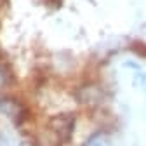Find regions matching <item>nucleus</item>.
Wrapping results in <instances>:
<instances>
[{"label":"nucleus","instance_id":"nucleus-1","mask_svg":"<svg viewBox=\"0 0 146 146\" xmlns=\"http://www.w3.org/2000/svg\"><path fill=\"white\" fill-rule=\"evenodd\" d=\"M0 110H2L9 118H12L16 123L21 122L26 117V108L23 106V103L17 101V99H12V98H2L0 99Z\"/></svg>","mask_w":146,"mask_h":146},{"label":"nucleus","instance_id":"nucleus-2","mask_svg":"<svg viewBox=\"0 0 146 146\" xmlns=\"http://www.w3.org/2000/svg\"><path fill=\"white\" fill-rule=\"evenodd\" d=\"M11 84H12V73H11V70L5 64L0 63V90L7 89Z\"/></svg>","mask_w":146,"mask_h":146}]
</instances>
